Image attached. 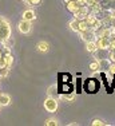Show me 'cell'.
<instances>
[{"label":"cell","instance_id":"cell-16","mask_svg":"<svg viewBox=\"0 0 115 126\" xmlns=\"http://www.w3.org/2000/svg\"><path fill=\"white\" fill-rule=\"evenodd\" d=\"M47 94H48V97H58V89H56V86H50L47 90Z\"/></svg>","mask_w":115,"mask_h":126},{"label":"cell","instance_id":"cell-20","mask_svg":"<svg viewBox=\"0 0 115 126\" xmlns=\"http://www.w3.org/2000/svg\"><path fill=\"white\" fill-rule=\"evenodd\" d=\"M91 125H92V126H104L106 122L102 121V119H98V118H96V119H94V121L91 122Z\"/></svg>","mask_w":115,"mask_h":126},{"label":"cell","instance_id":"cell-10","mask_svg":"<svg viewBox=\"0 0 115 126\" xmlns=\"http://www.w3.org/2000/svg\"><path fill=\"white\" fill-rule=\"evenodd\" d=\"M0 105L3 106H10L11 105V97L8 94H4V93H0Z\"/></svg>","mask_w":115,"mask_h":126},{"label":"cell","instance_id":"cell-21","mask_svg":"<svg viewBox=\"0 0 115 126\" xmlns=\"http://www.w3.org/2000/svg\"><path fill=\"white\" fill-rule=\"evenodd\" d=\"M23 1L26 3L27 5H38V4H40L42 0H23Z\"/></svg>","mask_w":115,"mask_h":126},{"label":"cell","instance_id":"cell-7","mask_svg":"<svg viewBox=\"0 0 115 126\" xmlns=\"http://www.w3.org/2000/svg\"><path fill=\"white\" fill-rule=\"evenodd\" d=\"M22 19L24 20H28V22H34V20H36V12L32 8H28V10H26L22 15Z\"/></svg>","mask_w":115,"mask_h":126},{"label":"cell","instance_id":"cell-19","mask_svg":"<svg viewBox=\"0 0 115 126\" xmlns=\"http://www.w3.org/2000/svg\"><path fill=\"white\" fill-rule=\"evenodd\" d=\"M87 28H90V27H88V24H87L86 20H79V32L86 31ZM79 32H78V34H79Z\"/></svg>","mask_w":115,"mask_h":126},{"label":"cell","instance_id":"cell-3","mask_svg":"<svg viewBox=\"0 0 115 126\" xmlns=\"http://www.w3.org/2000/svg\"><path fill=\"white\" fill-rule=\"evenodd\" d=\"M17 30H19L20 34H29V32L32 31V22H28V20H24L22 19L19 22V24H17Z\"/></svg>","mask_w":115,"mask_h":126},{"label":"cell","instance_id":"cell-12","mask_svg":"<svg viewBox=\"0 0 115 126\" xmlns=\"http://www.w3.org/2000/svg\"><path fill=\"white\" fill-rule=\"evenodd\" d=\"M3 56H4V61H5V67L11 68L12 64H14V56H12V54H3Z\"/></svg>","mask_w":115,"mask_h":126},{"label":"cell","instance_id":"cell-24","mask_svg":"<svg viewBox=\"0 0 115 126\" xmlns=\"http://www.w3.org/2000/svg\"><path fill=\"white\" fill-rule=\"evenodd\" d=\"M96 3H98V1H96V0H86V5H87V7H92V5L94 4H96Z\"/></svg>","mask_w":115,"mask_h":126},{"label":"cell","instance_id":"cell-5","mask_svg":"<svg viewBox=\"0 0 115 126\" xmlns=\"http://www.w3.org/2000/svg\"><path fill=\"white\" fill-rule=\"evenodd\" d=\"M88 14H90V8L87 7V5H80V8L74 14V17L78 20H84Z\"/></svg>","mask_w":115,"mask_h":126},{"label":"cell","instance_id":"cell-28","mask_svg":"<svg viewBox=\"0 0 115 126\" xmlns=\"http://www.w3.org/2000/svg\"><path fill=\"white\" fill-rule=\"evenodd\" d=\"M70 1V0H64V3H68Z\"/></svg>","mask_w":115,"mask_h":126},{"label":"cell","instance_id":"cell-23","mask_svg":"<svg viewBox=\"0 0 115 126\" xmlns=\"http://www.w3.org/2000/svg\"><path fill=\"white\" fill-rule=\"evenodd\" d=\"M108 50H115V38H110V47H108Z\"/></svg>","mask_w":115,"mask_h":126},{"label":"cell","instance_id":"cell-13","mask_svg":"<svg viewBox=\"0 0 115 126\" xmlns=\"http://www.w3.org/2000/svg\"><path fill=\"white\" fill-rule=\"evenodd\" d=\"M68 26H70V30H72L74 32H79V20H78V19H75V17H74V19L70 22Z\"/></svg>","mask_w":115,"mask_h":126},{"label":"cell","instance_id":"cell-2","mask_svg":"<svg viewBox=\"0 0 115 126\" xmlns=\"http://www.w3.org/2000/svg\"><path fill=\"white\" fill-rule=\"evenodd\" d=\"M44 109H46V111L48 113H55L58 110V107H59V103H58V99L55 97H47L46 101H44L43 103Z\"/></svg>","mask_w":115,"mask_h":126},{"label":"cell","instance_id":"cell-30","mask_svg":"<svg viewBox=\"0 0 115 126\" xmlns=\"http://www.w3.org/2000/svg\"><path fill=\"white\" fill-rule=\"evenodd\" d=\"M0 109H1V105H0Z\"/></svg>","mask_w":115,"mask_h":126},{"label":"cell","instance_id":"cell-27","mask_svg":"<svg viewBox=\"0 0 115 126\" xmlns=\"http://www.w3.org/2000/svg\"><path fill=\"white\" fill-rule=\"evenodd\" d=\"M3 55V52H1V50H0V56H1Z\"/></svg>","mask_w":115,"mask_h":126},{"label":"cell","instance_id":"cell-4","mask_svg":"<svg viewBox=\"0 0 115 126\" xmlns=\"http://www.w3.org/2000/svg\"><path fill=\"white\" fill-rule=\"evenodd\" d=\"M79 35H80L82 40H84V42H91L96 39V32L92 28H87L86 31H82L79 32Z\"/></svg>","mask_w":115,"mask_h":126},{"label":"cell","instance_id":"cell-9","mask_svg":"<svg viewBox=\"0 0 115 126\" xmlns=\"http://www.w3.org/2000/svg\"><path fill=\"white\" fill-rule=\"evenodd\" d=\"M66 7H67V10H68L71 14H75V12H76V11L80 8V4L76 1V0H70L68 3H66Z\"/></svg>","mask_w":115,"mask_h":126},{"label":"cell","instance_id":"cell-8","mask_svg":"<svg viewBox=\"0 0 115 126\" xmlns=\"http://www.w3.org/2000/svg\"><path fill=\"white\" fill-rule=\"evenodd\" d=\"M36 50H38L39 52H42V54H46V52H48V50H50V43L46 42V40L38 42V44H36Z\"/></svg>","mask_w":115,"mask_h":126},{"label":"cell","instance_id":"cell-25","mask_svg":"<svg viewBox=\"0 0 115 126\" xmlns=\"http://www.w3.org/2000/svg\"><path fill=\"white\" fill-rule=\"evenodd\" d=\"M96 1H98L99 4H101L102 7H103V5H104V4H107V3L110 1V0H96Z\"/></svg>","mask_w":115,"mask_h":126},{"label":"cell","instance_id":"cell-17","mask_svg":"<svg viewBox=\"0 0 115 126\" xmlns=\"http://www.w3.org/2000/svg\"><path fill=\"white\" fill-rule=\"evenodd\" d=\"M90 70L92 71V73H96V71H99V63H98V61H94V62H91L90 63Z\"/></svg>","mask_w":115,"mask_h":126},{"label":"cell","instance_id":"cell-29","mask_svg":"<svg viewBox=\"0 0 115 126\" xmlns=\"http://www.w3.org/2000/svg\"><path fill=\"white\" fill-rule=\"evenodd\" d=\"M114 17H115V12H114Z\"/></svg>","mask_w":115,"mask_h":126},{"label":"cell","instance_id":"cell-14","mask_svg":"<svg viewBox=\"0 0 115 126\" xmlns=\"http://www.w3.org/2000/svg\"><path fill=\"white\" fill-rule=\"evenodd\" d=\"M60 98L64 102H72L75 98V95H74V93H67V94L64 93V94H60Z\"/></svg>","mask_w":115,"mask_h":126},{"label":"cell","instance_id":"cell-6","mask_svg":"<svg viewBox=\"0 0 115 126\" xmlns=\"http://www.w3.org/2000/svg\"><path fill=\"white\" fill-rule=\"evenodd\" d=\"M96 46H98V50H108L110 47V39L108 38H96Z\"/></svg>","mask_w":115,"mask_h":126},{"label":"cell","instance_id":"cell-18","mask_svg":"<svg viewBox=\"0 0 115 126\" xmlns=\"http://www.w3.org/2000/svg\"><path fill=\"white\" fill-rule=\"evenodd\" d=\"M44 125L46 126H58L59 122H58V119H55V118H48V119H46Z\"/></svg>","mask_w":115,"mask_h":126},{"label":"cell","instance_id":"cell-26","mask_svg":"<svg viewBox=\"0 0 115 126\" xmlns=\"http://www.w3.org/2000/svg\"><path fill=\"white\" fill-rule=\"evenodd\" d=\"M78 3H79L80 5H86V0H76Z\"/></svg>","mask_w":115,"mask_h":126},{"label":"cell","instance_id":"cell-22","mask_svg":"<svg viewBox=\"0 0 115 126\" xmlns=\"http://www.w3.org/2000/svg\"><path fill=\"white\" fill-rule=\"evenodd\" d=\"M108 59H110V62H115V50H110V52H108Z\"/></svg>","mask_w":115,"mask_h":126},{"label":"cell","instance_id":"cell-11","mask_svg":"<svg viewBox=\"0 0 115 126\" xmlns=\"http://www.w3.org/2000/svg\"><path fill=\"white\" fill-rule=\"evenodd\" d=\"M86 50L91 54H95L98 51V46H96V42L91 40V42H86Z\"/></svg>","mask_w":115,"mask_h":126},{"label":"cell","instance_id":"cell-15","mask_svg":"<svg viewBox=\"0 0 115 126\" xmlns=\"http://www.w3.org/2000/svg\"><path fill=\"white\" fill-rule=\"evenodd\" d=\"M10 70L8 67H0V79H5L8 75H10Z\"/></svg>","mask_w":115,"mask_h":126},{"label":"cell","instance_id":"cell-1","mask_svg":"<svg viewBox=\"0 0 115 126\" xmlns=\"http://www.w3.org/2000/svg\"><path fill=\"white\" fill-rule=\"evenodd\" d=\"M12 38V27L7 17L0 15V43Z\"/></svg>","mask_w":115,"mask_h":126}]
</instances>
